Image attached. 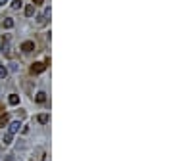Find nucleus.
Segmentation results:
<instances>
[{
    "label": "nucleus",
    "mask_w": 173,
    "mask_h": 161,
    "mask_svg": "<svg viewBox=\"0 0 173 161\" xmlns=\"http://www.w3.org/2000/svg\"><path fill=\"white\" fill-rule=\"evenodd\" d=\"M44 67H46L44 63L37 62V63H33V67H31V73H33V75H37V73H42V71H44Z\"/></svg>",
    "instance_id": "nucleus-1"
},
{
    "label": "nucleus",
    "mask_w": 173,
    "mask_h": 161,
    "mask_svg": "<svg viewBox=\"0 0 173 161\" xmlns=\"http://www.w3.org/2000/svg\"><path fill=\"white\" fill-rule=\"evenodd\" d=\"M21 50H23V52H33V50H35V42L33 40H25L23 44H21Z\"/></svg>",
    "instance_id": "nucleus-2"
},
{
    "label": "nucleus",
    "mask_w": 173,
    "mask_h": 161,
    "mask_svg": "<svg viewBox=\"0 0 173 161\" xmlns=\"http://www.w3.org/2000/svg\"><path fill=\"white\" fill-rule=\"evenodd\" d=\"M2 27H4V29H12V27H13V19H12V17H4V19H2Z\"/></svg>",
    "instance_id": "nucleus-3"
},
{
    "label": "nucleus",
    "mask_w": 173,
    "mask_h": 161,
    "mask_svg": "<svg viewBox=\"0 0 173 161\" xmlns=\"http://www.w3.org/2000/svg\"><path fill=\"white\" fill-rule=\"evenodd\" d=\"M8 102H10V106H17L19 104V96H17V94H10Z\"/></svg>",
    "instance_id": "nucleus-4"
},
{
    "label": "nucleus",
    "mask_w": 173,
    "mask_h": 161,
    "mask_svg": "<svg viewBox=\"0 0 173 161\" xmlns=\"http://www.w3.org/2000/svg\"><path fill=\"white\" fill-rule=\"evenodd\" d=\"M19 127H21V125H19V121H13L12 125H10V134H16L17 130H19Z\"/></svg>",
    "instance_id": "nucleus-5"
},
{
    "label": "nucleus",
    "mask_w": 173,
    "mask_h": 161,
    "mask_svg": "<svg viewBox=\"0 0 173 161\" xmlns=\"http://www.w3.org/2000/svg\"><path fill=\"white\" fill-rule=\"evenodd\" d=\"M48 119H50V115H48V113H40V115L37 117V121L42 123V125H44V123H48Z\"/></svg>",
    "instance_id": "nucleus-6"
},
{
    "label": "nucleus",
    "mask_w": 173,
    "mask_h": 161,
    "mask_svg": "<svg viewBox=\"0 0 173 161\" xmlns=\"http://www.w3.org/2000/svg\"><path fill=\"white\" fill-rule=\"evenodd\" d=\"M12 136H13V134L6 133V134H4V138H2V144H4V146H10V144H12Z\"/></svg>",
    "instance_id": "nucleus-7"
},
{
    "label": "nucleus",
    "mask_w": 173,
    "mask_h": 161,
    "mask_svg": "<svg viewBox=\"0 0 173 161\" xmlns=\"http://www.w3.org/2000/svg\"><path fill=\"white\" fill-rule=\"evenodd\" d=\"M33 13H35V6H33V4H29L27 8H25V16H27V17H31Z\"/></svg>",
    "instance_id": "nucleus-8"
},
{
    "label": "nucleus",
    "mask_w": 173,
    "mask_h": 161,
    "mask_svg": "<svg viewBox=\"0 0 173 161\" xmlns=\"http://www.w3.org/2000/svg\"><path fill=\"white\" fill-rule=\"evenodd\" d=\"M6 77H8V69L4 65H0V79H6Z\"/></svg>",
    "instance_id": "nucleus-9"
},
{
    "label": "nucleus",
    "mask_w": 173,
    "mask_h": 161,
    "mask_svg": "<svg viewBox=\"0 0 173 161\" xmlns=\"http://www.w3.org/2000/svg\"><path fill=\"white\" fill-rule=\"evenodd\" d=\"M21 6H23V2H21V0H13V2H12V8H13V10H19Z\"/></svg>",
    "instance_id": "nucleus-10"
},
{
    "label": "nucleus",
    "mask_w": 173,
    "mask_h": 161,
    "mask_svg": "<svg viewBox=\"0 0 173 161\" xmlns=\"http://www.w3.org/2000/svg\"><path fill=\"white\" fill-rule=\"evenodd\" d=\"M44 100H46V94H44V92H39V94H37V102H39V104H42Z\"/></svg>",
    "instance_id": "nucleus-11"
},
{
    "label": "nucleus",
    "mask_w": 173,
    "mask_h": 161,
    "mask_svg": "<svg viewBox=\"0 0 173 161\" xmlns=\"http://www.w3.org/2000/svg\"><path fill=\"white\" fill-rule=\"evenodd\" d=\"M46 13H42V16H39V25H46Z\"/></svg>",
    "instance_id": "nucleus-12"
},
{
    "label": "nucleus",
    "mask_w": 173,
    "mask_h": 161,
    "mask_svg": "<svg viewBox=\"0 0 173 161\" xmlns=\"http://www.w3.org/2000/svg\"><path fill=\"white\" fill-rule=\"evenodd\" d=\"M6 123H8V115L4 113V115H0V127H4Z\"/></svg>",
    "instance_id": "nucleus-13"
},
{
    "label": "nucleus",
    "mask_w": 173,
    "mask_h": 161,
    "mask_svg": "<svg viewBox=\"0 0 173 161\" xmlns=\"http://www.w3.org/2000/svg\"><path fill=\"white\" fill-rule=\"evenodd\" d=\"M33 2H35V6H40V4H42V0H33Z\"/></svg>",
    "instance_id": "nucleus-14"
},
{
    "label": "nucleus",
    "mask_w": 173,
    "mask_h": 161,
    "mask_svg": "<svg viewBox=\"0 0 173 161\" xmlns=\"http://www.w3.org/2000/svg\"><path fill=\"white\" fill-rule=\"evenodd\" d=\"M6 2H8V0H0V6H4Z\"/></svg>",
    "instance_id": "nucleus-15"
}]
</instances>
